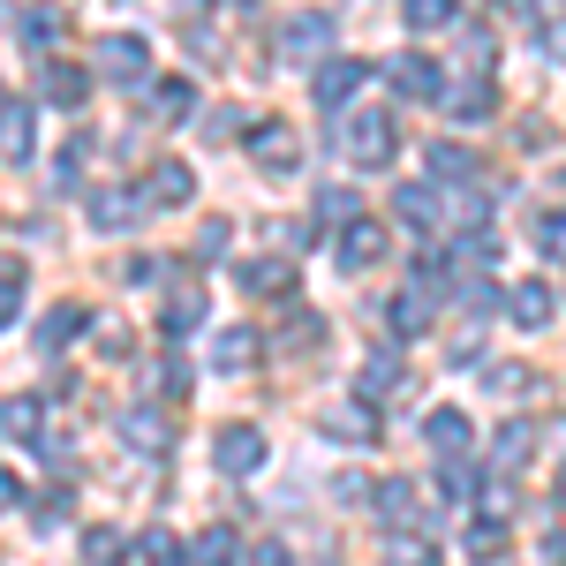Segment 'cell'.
<instances>
[{"instance_id": "40", "label": "cell", "mask_w": 566, "mask_h": 566, "mask_svg": "<svg viewBox=\"0 0 566 566\" xmlns=\"http://www.w3.org/2000/svg\"><path fill=\"white\" fill-rule=\"evenodd\" d=\"M317 340H325V317H310V310H303V317H287V355H310Z\"/></svg>"}, {"instance_id": "38", "label": "cell", "mask_w": 566, "mask_h": 566, "mask_svg": "<svg viewBox=\"0 0 566 566\" xmlns=\"http://www.w3.org/2000/svg\"><path fill=\"white\" fill-rule=\"evenodd\" d=\"M84 159H91V136L76 129V136H69V151H61V167H53V181H61V189H76V181H84Z\"/></svg>"}, {"instance_id": "21", "label": "cell", "mask_w": 566, "mask_h": 566, "mask_svg": "<svg viewBox=\"0 0 566 566\" xmlns=\"http://www.w3.org/2000/svg\"><path fill=\"white\" fill-rule=\"evenodd\" d=\"M84 325H91V310H84V303L45 310V317H39V348H45V355H61L69 340H76V333H84Z\"/></svg>"}, {"instance_id": "45", "label": "cell", "mask_w": 566, "mask_h": 566, "mask_svg": "<svg viewBox=\"0 0 566 566\" xmlns=\"http://www.w3.org/2000/svg\"><path fill=\"white\" fill-rule=\"evenodd\" d=\"M438 483H446V491H453V499H469V491H476V476H469V469H461V461H446V469H438Z\"/></svg>"}, {"instance_id": "19", "label": "cell", "mask_w": 566, "mask_h": 566, "mask_svg": "<svg viewBox=\"0 0 566 566\" xmlns=\"http://www.w3.org/2000/svg\"><path fill=\"white\" fill-rule=\"evenodd\" d=\"M378 258H386V227H370V219H355L348 234H340V264H348V272H370Z\"/></svg>"}, {"instance_id": "23", "label": "cell", "mask_w": 566, "mask_h": 566, "mask_svg": "<svg viewBox=\"0 0 566 566\" xmlns=\"http://www.w3.org/2000/svg\"><path fill=\"white\" fill-rule=\"evenodd\" d=\"M136 212H144L136 189H91V227H129Z\"/></svg>"}, {"instance_id": "4", "label": "cell", "mask_w": 566, "mask_h": 566, "mask_svg": "<svg viewBox=\"0 0 566 566\" xmlns=\"http://www.w3.org/2000/svg\"><path fill=\"white\" fill-rule=\"evenodd\" d=\"M234 287L258 295V303H280V295L295 287V264L287 258H250V264H234Z\"/></svg>"}, {"instance_id": "30", "label": "cell", "mask_w": 566, "mask_h": 566, "mask_svg": "<svg viewBox=\"0 0 566 566\" xmlns=\"http://www.w3.org/2000/svg\"><path fill=\"white\" fill-rule=\"evenodd\" d=\"M129 552H136L129 528H91V536H84V559H91V566H122Z\"/></svg>"}, {"instance_id": "7", "label": "cell", "mask_w": 566, "mask_h": 566, "mask_svg": "<svg viewBox=\"0 0 566 566\" xmlns=\"http://www.w3.org/2000/svg\"><path fill=\"white\" fill-rule=\"evenodd\" d=\"M325 45H333V15H325V8H310V15H295V23L280 31V53H287V61H317Z\"/></svg>"}, {"instance_id": "13", "label": "cell", "mask_w": 566, "mask_h": 566, "mask_svg": "<svg viewBox=\"0 0 566 566\" xmlns=\"http://www.w3.org/2000/svg\"><path fill=\"white\" fill-rule=\"evenodd\" d=\"M506 317H514L522 333H544V325H552V287H544V280H514V287H506Z\"/></svg>"}, {"instance_id": "42", "label": "cell", "mask_w": 566, "mask_h": 566, "mask_svg": "<svg viewBox=\"0 0 566 566\" xmlns=\"http://www.w3.org/2000/svg\"><path fill=\"white\" fill-rule=\"evenodd\" d=\"M317 219H363V205H355V189H325V197H317Z\"/></svg>"}, {"instance_id": "34", "label": "cell", "mask_w": 566, "mask_h": 566, "mask_svg": "<svg viewBox=\"0 0 566 566\" xmlns=\"http://www.w3.org/2000/svg\"><path fill=\"white\" fill-rule=\"evenodd\" d=\"M400 15H408V31H446L453 23V0H400Z\"/></svg>"}, {"instance_id": "15", "label": "cell", "mask_w": 566, "mask_h": 566, "mask_svg": "<svg viewBox=\"0 0 566 566\" xmlns=\"http://www.w3.org/2000/svg\"><path fill=\"white\" fill-rule=\"evenodd\" d=\"M363 76H370L363 61H325V69H317V84H310V98H317V106H348L355 91H363Z\"/></svg>"}, {"instance_id": "25", "label": "cell", "mask_w": 566, "mask_h": 566, "mask_svg": "<svg viewBox=\"0 0 566 566\" xmlns=\"http://www.w3.org/2000/svg\"><path fill=\"white\" fill-rule=\"evenodd\" d=\"M528 453H536V423H506V431L491 438V461H499V476H514Z\"/></svg>"}, {"instance_id": "29", "label": "cell", "mask_w": 566, "mask_h": 566, "mask_svg": "<svg viewBox=\"0 0 566 566\" xmlns=\"http://www.w3.org/2000/svg\"><path fill=\"white\" fill-rule=\"evenodd\" d=\"M386 566H438V544H431V536L392 528V536H386Z\"/></svg>"}, {"instance_id": "50", "label": "cell", "mask_w": 566, "mask_h": 566, "mask_svg": "<svg viewBox=\"0 0 566 566\" xmlns=\"http://www.w3.org/2000/svg\"><path fill=\"white\" fill-rule=\"evenodd\" d=\"M234 8H258V0H234Z\"/></svg>"}, {"instance_id": "39", "label": "cell", "mask_w": 566, "mask_h": 566, "mask_svg": "<svg viewBox=\"0 0 566 566\" xmlns=\"http://www.w3.org/2000/svg\"><path fill=\"white\" fill-rule=\"evenodd\" d=\"M23 317V264H0V325Z\"/></svg>"}, {"instance_id": "16", "label": "cell", "mask_w": 566, "mask_h": 566, "mask_svg": "<svg viewBox=\"0 0 566 566\" xmlns=\"http://www.w3.org/2000/svg\"><path fill=\"white\" fill-rule=\"evenodd\" d=\"M250 159L272 167V175H287V167H295V129H287V122H258V129H250Z\"/></svg>"}, {"instance_id": "27", "label": "cell", "mask_w": 566, "mask_h": 566, "mask_svg": "<svg viewBox=\"0 0 566 566\" xmlns=\"http://www.w3.org/2000/svg\"><path fill=\"white\" fill-rule=\"evenodd\" d=\"M317 431H325V438H348V446H355V438L378 431V416H370V408H325V416H317Z\"/></svg>"}, {"instance_id": "36", "label": "cell", "mask_w": 566, "mask_h": 566, "mask_svg": "<svg viewBox=\"0 0 566 566\" xmlns=\"http://www.w3.org/2000/svg\"><path fill=\"white\" fill-rule=\"evenodd\" d=\"M15 31H23L31 45H53V39H61V15H53V8H23V15H15Z\"/></svg>"}, {"instance_id": "35", "label": "cell", "mask_w": 566, "mask_h": 566, "mask_svg": "<svg viewBox=\"0 0 566 566\" xmlns=\"http://www.w3.org/2000/svg\"><path fill=\"white\" fill-rule=\"evenodd\" d=\"M469 552H476V559H483V552H506V522L476 506V522H469Z\"/></svg>"}, {"instance_id": "9", "label": "cell", "mask_w": 566, "mask_h": 566, "mask_svg": "<svg viewBox=\"0 0 566 566\" xmlns=\"http://www.w3.org/2000/svg\"><path fill=\"white\" fill-rule=\"evenodd\" d=\"M392 91L416 106V98H438V91H446V76H438L431 53H400V61H392Z\"/></svg>"}, {"instance_id": "43", "label": "cell", "mask_w": 566, "mask_h": 566, "mask_svg": "<svg viewBox=\"0 0 566 566\" xmlns=\"http://www.w3.org/2000/svg\"><path fill=\"white\" fill-rule=\"evenodd\" d=\"M536 53H552V61H566V23L552 15V23H536Z\"/></svg>"}, {"instance_id": "20", "label": "cell", "mask_w": 566, "mask_h": 566, "mask_svg": "<svg viewBox=\"0 0 566 566\" xmlns=\"http://www.w3.org/2000/svg\"><path fill=\"white\" fill-rule=\"evenodd\" d=\"M0 438H23V446H39L45 438V400H0Z\"/></svg>"}, {"instance_id": "26", "label": "cell", "mask_w": 566, "mask_h": 566, "mask_svg": "<svg viewBox=\"0 0 566 566\" xmlns=\"http://www.w3.org/2000/svg\"><path fill=\"white\" fill-rule=\"evenodd\" d=\"M181 114H197V84L189 76H167V84L151 91V122H181Z\"/></svg>"}, {"instance_id": "2", "label": "cell", "mask_w": 566, "mask_h": 566, "mask_svg": "<svg viewBox=\"0 0 566 566\" xmlns=\"http://www.w3.org/2000/svg\"><path fill=\"white\" fill-rule=\"evenodd\" d=\"M122 446H129V453H151V461H159V453L175 446V416H167L159 400H129V408H122Z\"/></svg>"}, {"instance_id": "48", "label": "cell", "mask_w": 566, "mask_h": 566, "mask_svg": "<svg viewBox=\"0 0 566 566\" xmlns=\"http://www.w3.org/2000/svg\"><path fill=\"white\" fill-rule=\"evenodd\" d=\"M8 506H23V483H15L8 469H0V514H8Z\"/></svg>"}, {"instance_id": "37", "label": "cell", "mask_w": 566, "mask_h": 566, "mask_svg": "<svg viewBox=\"0 0 566 566\" xmlns=\"http://www.w3.org/2000/svg\"><path fill=\"white\" fill-rule=\"evenodd\" d=\"M144 559H151V566H181V559H189V544H181L175 528H151V536H144Z\"/></svg>"}, {"instance_id": "6", "label": "cell", "mask_w": 566, "mask_h": 566, "mask_svg": "<svg viewBox=\"0 0 566 566\" xmlns=\"http://www.w3.org/2000/svg\"><path fill=\"white\" fill-rule=\"evenodd\" d=\"M31 144H39L31 106H23V98H0V167H23V159H31Z\"/></svg>"}, {"instance_id": "47", "label": "cell", "mask_w": 566, "mask_h": 566, "mask_svg": "<svg viewBox=\"0 0 566 566\" xmlns=\"http://www.w3.org/2000/svg\"><path fill=\"white\" fill-rule=\"evenodd\" d=\"M250 566H295V559H287V544H250Z\"/></svg>"}, {"instance_id": "1", "label": "cell", "mask_w": 566, "mask_h": 566, "mask_svg": "<svg viewBox=\"0 0 566 566\" xmlns=\"http://www.w3.org/2000/svg\"><path fill=\"white\" fill-rule=\"evenodd\" d=\"M340 151L355 167H392V114L386 106H355L340 122Z\"/></svg>"}, {"instance_id": "10", "label": "cell", "mask_w": 566, "mask_h": 566, "mask_svg": "<svg viewBox=\"0 0 566 566\" xmlns=\"http://www.w3.org/2000/svg\"><path fill=\"white\" fill-rule=\"evenodd\" d=\"M438 98H446V114H453V122H491V106H499L491 76H461V84H446Z\"/></svg>"}, {"instance_id": "44", "label": "cell", "mask_w": 566, "mask_h": 566, "mask_svg": "<svg viewBox=\"0 0 566 566\" xmlns=\"http://www.w3.org/2000/svg\"><path fill=\"white\" fill-rule=\"evenodd\" d=\"M219 250H227V219H205L197 227V258H219Z\"/></svg>"}, {"instance_id": "18", "label": "cell", "mask_w": 566, "mask_h": 566, "mask_svg": "<svg viewBox=\"0 0 566 566\" xmlns=\"http://www.w3.org/2000/svg\"><path fill=\"white\" fill-rule=\"evenodd\" d=\"M386 317H392V333H400V340H416V333L438 317V295H423V287H400V295L386 303Z\"/></svg>"}, {"instance_id": "17", "label": "cell", "mask_w": 566, "mask_h": 566, "mask_svg": "<svg viewBox=\"0 0 566 566\" xmlns=\"http://www.w3.org/2000/svg\"><path fill=\"white\" fill-rule=\"evenodd\" d=\"M39 91L61 106V114H76L84 106V91H91V76L76 69V61H45V76H39Z\"/></svg>"}, {"instance_id": "46", "label": "cell", "mask_w": 566, "mask_h": 566, "mask_svg": "<svg viewBox=\"0 0 566 566\" xmlns=\"http://www.w3.org/2000/svg\"><path fill=\"white\" fill-rule=\"evenodd\" d=\"M159 386H167V392H189V363H181V355H167V363H159Z\"/></svg>"}, {"instance_id": "11", "label": "cell", "mask_w": 566, "mask_h": 566, "mask_svg": "<svg viewBox=\"0 0 566 566\" xmlns=\"http://www.w3.org/2000/svg\"><path fill=\"white\" fill-rule=\"evenodd\" d=\"M392 212L408 219L416 234H438V227H446V205H438V189H423V181H400V189H392Z\"/></svg>"}, {"instance_id": "8", "label": "cell", "mask_w": 566, "mask_h": 566, "mask_svg": "<svg viewBox=\"0 0 566 566\" xmlns=\"http://www.w3.org/2000/svg\"><path fill=\"white\" fill-rule=\"evenodd\" d=\"M469 438H476V423H469L461 408H431V416H423V446L446 453V461H461V453H469Z\"/></svg>"}, {"instance_id": "33", "label": "cell", "mask_w": 566, "mask_h": 566, "mask_svg": "<svg viewBox=\"0 0 566 566\" xmlns=\"http://www.w3.org/2000/svg\"><path fill=\"white\" fill-rule=\"evenodd\" d=\"M378 514H386V522L400 528V522H408V514H416V483H408V476L378 483Z\"/></svg>"}, {"instance_id": "49", "label": "cell", "mask_w": 566, "mask_h": 566, "mask_svg": "<svg viewBox=\"0 0 566 566\" xmlns=\"http://www.w3.org/2000/svg\"><path fill=\"white\" fill-rule=\"evenodd\" d=\"M559 499H566V469H559Z\"/></svg>"}, {"instance_id": "3", "label": "cell", "mask_w": 566, "mask_h": 566, "mask_svg": "<svg viewBox=\"0 0 566 566\" xmlns=\"http://www.w3.org/2000/svg\"><path fill=\"white\" fill-rule=\"evenodd\" d=\"M212 461H219V476H258L264 469V431L258 423H227V431L212 438Z\"/></svg>"}, {"instance_id": "28", "label": "cell", "mask_w": 566, "mask_h": 566, "mask_svg": "<svg viewBox=\"0 0 566 566\" xmlns=\"http://www.w3.org/2000/svg\"><path fill=\"white\" fill-rule=\"evenodd\" d=\"M234 552H242L234 528H205V536L189 544V566H234Z\"/></svg>"}, {"instance_id": "22", "label": "cell", "mask_w": 566, "mask_h": 566, "mask_svg": "<svg viewBox=\"0 0 566 566\" xmlns=\"http://www.w3.org/2000/svg\"><path fill=\"white\" fill-rule=\"evenodd\" d=\"M423 167H431V181H446V189H469V181H476V159H469L461 144H431Z\"/></svg>"}, {"instance_id": "31", "label": "cell", "mask_w": 566, "mask_h": 566, "mask_svg": "<svg viewBox=\"0 0 566 566\" xmlns=\"http://www.w3.org/2000/svg\"><path fill=\"white\" fill-rule=\"evenodd\" d=\"M159 325H167V333H197V325H205V295H197V287H181V295H167V317H159Z\"/></svg>"}, {"instance_id": "5", "label": "cell", "mask_w": 566, "mask_h": 566, "mask_svg": "<svg viewBox=\"0 0 566 566\" xmlns=\"http://www.w3.org/2000/svg\"><path fill=\"white\" fill-rule=\"evenodd\" d=\"M98 69H106L114 84H144V76H151V53H144V39H129V31H114V39L98 45Z\"/></svg>"}, {"instance_id": "14", "label": "cell", "mask_w": 566, "mask_h": 566, "mask_svg": "<svg viewBox=\"0 0 566 566\" xmlns=\"http://www.w3.org/2000/svg\"><path fill=\"white\" fill-rule=\"evenodd\" d=\"M400 378H408V363H400V348H378L370 363H363V370H355V400L370 408V400H386V392L400 386Z\"/></svg>"}, {"instance_id": "24", "label": "cell", "mask_w": 566, "mask_h": 566, "mask_svg": "<svg viewBox=\"0 0 566 566\" xmlns=\"http://www.w3.org/2000/svg\"><path fill=\"white\" fill-rule=\"evenodd\" d=\"M250 363H258V333L250 325H227L212 340V370H250Z\"/></svg>"}, {"instance_id": "12", "label": "cell", "mask_w": 566, "mask_h": 566, "mask_svg": "<svg viewBox=\"0 0 566 566\" xmlns=\"http://www.w3.org/2000/svg\"><path fill=\"white\" fill-rule=\"evenodd\" d=\"M136 197H144V205H189V197H197V175H189L181 159H159V167L144 175V189H136Z\"/></svg>"}, {"instance_id": "41", "label": "cell", "mask_w": 566, "mask_h": 566, "mask_svg": "<svg viewBox=\"0 0 566 566\" xmlns=\"http://www.w3.org/2000/svg\"><path fill=\"white\" fill-rule=\"evenodd\" d=\"M536 250H544L552 264H566V212H552L544 227H536Z\"/></svg>"}, {"instance_id": "32", "label": "cell", "mask_w": 566, "mask_h": 566, "mask_svg": "<svg viewBox=\"0 0 566 566\" xmlns=\"http://www.w3.org/2000/svg\"><path fill=\"white\" fill-rule=\"evenodd\" d=\"M528 386H536V378H528L522 363H491V370H483V392H491V400H522Z\"/></svg>"}]
</instances>
